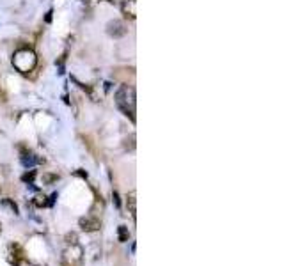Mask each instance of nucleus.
Returning a JSON list of instances; mask_svg holds the SVG:
<instances>
[{"label": "nucleus", "mask_w": 284, "mask_h": 266, "mask_svg": "<svg viewBox=\"0 0 284 266\" xmlns=\"http://www.w3.org/2000/svg\"><path fill=\"white\" fill-rule=\"evenodd\" d=\"M84 261V250L78 243H68L63 252V266H80Z\"/></svg>", "instance_id": "7ed1b4c3"}, {"label": "nucleus", "mask_w": 284, "mask_h": 266, "mask_svg": "<svg viewBox=\"0 0 284 266\" xmlns=\"http://www.w3.org/2000/svg\"><path fill=\"white\" fill-rule=\"evenodd\" d=\"M7 263L13 264V266H24L27 263L25 252L20 245L11 243L9 247H7Z\"/></svg>", "instance_id": "20e7f679"}, {"label": "nucleus", "mask_w": 284, "mask_h": 266, "mask_svg": "<svg viewBox=\"0 0 284 266\" xmlns=\"http://www.w3.org/2000/svg\"><path fill=\"white\" fill-rule=\"evenodd\" d=\"M123 13L126 16H130L132 20L137 18V0H123V6H121Z\"/></svg>", "instance_id": "0eeeda50"}, {"label": "nucleus", "mask_w": 284, "mask_h": 266, "mask_svg": "<svg viewBox=\"0 0 284 266\" xmlns=\"http://www.w3.org/2000/svg\"><path fill=\"white\" fill-rule=\"evenodd\" d=\"M107 32L112 37H123L126 34V25L121 20H114L107 25Z\"/></svg>", "instance_id": "39448f33"}, {"label": "nucleus", "mask_w": 284, "mask_h": 266, "mask_svg": "<svg viewBox=\"0 0 284 266\" xmlns=\"http://www.w3.org/2000/svg\"><path fill=\"white\" fill-rule=\"evenodd\" d=\"M116 105L117 109L130 117V121L135 122V109H137V94L132 86H121L116 92Z\"/></svg>", "instance_id": "f257e3e1"}, {"label": "nucleus", "mask_w": 284, "mask_h": 266, "mask_svg": "<svg viewBox=\"0 0 284 266\" xmlns=\"http://www.w3.org/2000/svg\"><path fill=\"white\" fill-rule=\"evenodd\" d=\"M126 204H128V210L132 218L135 220L137 218V199H135V192H130L128 197H126Z\"/></svg>", "instance_id": "6e6552de"}, {"label": "nucleus", "mask_w": 284, "mask_h": 266, "mask_svg": "<svg viewBox=\"0 0 284 266\" xmlns=\"http://www.w3.org/2000/svg\"><path fill=\"white\" fill-rule=\"evenodd\" d=\"M32 204L34 206H37V208H47V206H50L52 204V200H48V197L47 195H36V197L32 199Z\"/></svg>", "instance_id": "9d476101"}, {"label": "nucleus", "mask_w": 284, "mask_h": 266, "mask_svg": "<svg viewBox=\"0 0 284 266\" xmlns=\"http://www.w3.org/2000/svg\"><path fill=\"white\" fill-rule=\"evenodd\" d=\"M22 161H24L25 167H32V165H36V163H45L43 158H36V155H32V153H25V155L22 156Z\"/></svg>", "instance_id": "1a4fd4ad"}, {"label": "nucleus", "mask_w": 284, "mask_h": 266, "mask_svg": "<svg viewBox=\"0 0 284 266\" xmlns=\"http://www.w3.org/2000/svg\"><path fill=\"white\" fill-rule=\"evenodd\" d=\"M0 233H2V223H0Z\"/></svg>", "instance_id": "f8f14e48"}, {"label": "nucleus", "mask_w": 284, "mask_h": 266, "mask_svg": "<svg viewBox=\"0 0 284 266\" xmlns=\"http://www.w3.org/2000/svg\"><path fill=\"white\" fill-rule=\"evenodd\" d=\"M117 236H119V241H128V238H130V231H128V227L126 226H119V229H117Z\"/></svg>", "instance_id": "9b49d317"}, {"label": "nucleus", "mask_w": 284, "mask_h": 266, "mask_svg": "<svg viewBox=\"0 0 284 266\" xmlns=\"http://www.w3.org/2000/svg\"><path fill=\"white\" fill-rule=\"evenodd\" d=\"M37 64V57L36 53L30 48H22L18 52H14L13 55V66L18 69L20 73H30Z\"/></svg>", "instance_id": "f03ea898"}, {"label": "nucleus", "mask_w": 284, "mask_h": 266, "mask_svg": "<svg viewBox=\"0 0 284 266\" xmlns=\"http://www.w3.org/2000/svg\"><path fill=\"white\" fill-rule=\"evenodd\" d=\"M80 227H82V231H86V233H94V231H98L99 227H102V223H99L98 218L84 217V218H80Z\"/></svg>", "instance_id": "423d86ee"}]
</instances>
